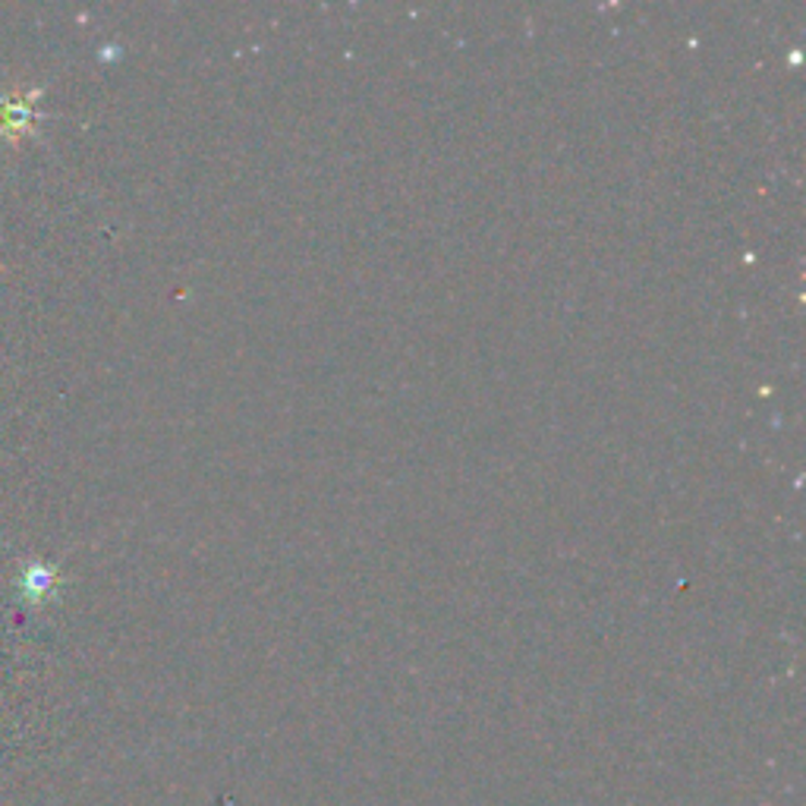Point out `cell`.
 Wrapping results in <instances>:
<instances>
[{
	"label": "cell",
	"instance_id": "cell-1",
	"mask_svg": "<svg viewBox=\"0 0 806 806\" xmlns=\"http://www.w3.org/2000/svg\"><path fill=\"white\" fill-rule=\"evenodd\" d=\"M38 98V92L28 95H7L0 101V136L3 140H20L32 133V101Z\"/></svg>",
	"mask_w": 806,
	"mask_h": 806
},
{
	"label": "cell",
	"instance_id": "cell-2",
	"mask_svg": "<svg viewBox=\"0 0 806 806\" xmlns=\"http://www.w3.org/2000/svg\"><path fill=\"white\" fill-rule=\"evenodd\" d=\"M57 586V577L51 567H45V564H32L26 574H23V592H26L28 599H45L51 589Z\"/></svg>",
	"mask_w": 806,
	"mask_h": 806
}]
</instances>
